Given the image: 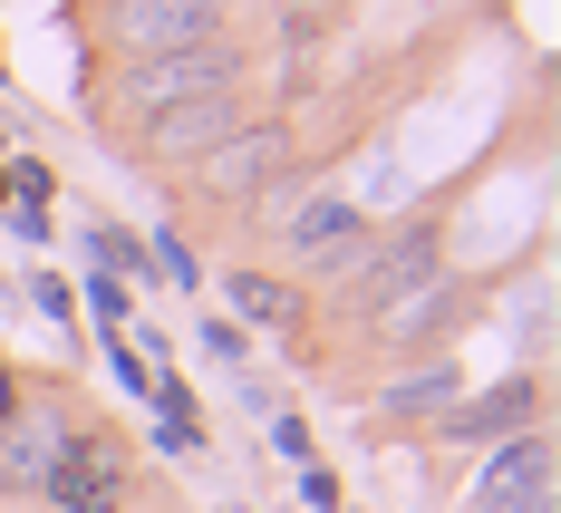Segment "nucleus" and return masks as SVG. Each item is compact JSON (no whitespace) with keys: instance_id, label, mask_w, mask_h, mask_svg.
<instances>
[{"instance_id":"obj_8","label":"nucleus","mask_w":561,"mask_h":513,"mask_svg":"<svg viewBox=\"0 0 561 513\" xmlns=\"http://www.w3.org/2000/svg\"><path fill=\"white\" fill-rule=\"evenodd\" d=\"M280 156H290V146H280L272 126H232L224 146H214V156H204V174H214V184H224V194H252V184H262V174H280Z\"/></svg>"},{"instance_id":"obj_7","label":"nucleus","mask_w":561,"mask_h":513,"mask_svg":"<svg viewBox=\"0 0 561 513\" xmlns=\"http://www.w3.org/2000/svg\"><path fill=\"white\" fill-rule=\"evenodd\" d=\"M58 456H68V426L58 417H20V407L0 417V475L10 485H49Z\"/></svg>"},{"instance_id":"obj_6","label":"nucleus","mask_w":561,"mask_h":513,"mask_svg":"<svg viewBox=\"0 0 561 513\" xmlns=\"http://www.w3.org/2000/svg\"><path fill=\"white\" fill-rule=\"evenodd\" d=\"M416 282H436V242H426V232H397L388 252H378V262L358 272V310L378 320V310H388V300H407Z\"/></svg>"},{"instance_id":"obj_12","label":"nucleus","mask_w":561,"mask_h":513,"mask_svg":"<svg viewBox=\"0 0 561 513\" xmlns=\"http://www.w3.org/2000/svg\"><path fill=\"white\" fill-rule=\"evenodd\" d=\"M523 417H533V398H523V388H504V398L465 407V417H455V436H494V426H523Z\"/></svg>"},{"instance_id":"obj_14","label":"nucleus","mask_w":561,"mask_h":513,"mask_svg":"<svg viewBox=\"0 0 561 513\" xmlns=\"http://www.w3.org/2000/svg\"><path fill=\"white\" fill-rule=\"evenodd\" d=\"M0 417H10V378H0Z\"/></svg>"},{"instance_id":"obj_3","label":"nucleus","mask_w":561,"mask_h":513,"mask_svg":"<svg viewBox=\"0 0 561 513\" xmlns=\"http://www.w3.org/2000/svg\"><path fill=\"white\" fill-rule=\"evenodd\" d=\"M484 513H552V436H513L484 475Z\"/></svg>"},{"instance_id":"obj_1","label":"nucleus","mask_w":561,"mask_h":513,"mask_svg":"<svg viewBox=\"0 0 561 513\" xmlns=\"http://www.w3.org/2000/svg\"><path fill=\"white\" fill-rule=\"evenodd\" d=\"M116 49L126 58L214 49V0H116Z\"/></svg>"},{"instance_id":"obj_13","label":"nucleus","mask_w":561,"mask_h":513,"mask_svg":"<svg viewBox=\"0 0 561 513\" xmlns=\"http://www.w3.org/2000/svg\"><path fill=\"white\" fill-rule=\"evenodd\" d=\"M455 398V378L446 368H436V378H407V388H397V407H446Z\"/></svg>"},{"instance_id":"obj_11","label":"nucleus","mask_w":561,"mask_h":513,"mask_svg":"<svg viewBox=\"0 0 561 513\" xmlns=\"http://www.w3.org/2000/svg\"><path fill=\"white\" fill-rule=\"evenodd\" d=\"M436 310H446V282H416L407 300H388V310H378V330H388V340H416Z\"/></svg>"},{"instance_id":"obj_10","label":"nucleus","mask_w":561,"mask_h":513,"mask_svg":"<svg viewBox=\"0 0 561 513\" xmlns=\"http://www.w3.org/2000/svg\"><path fill=\"white\" fill-rule=\"evenodd\" d=\"M232 300H242V310H252L262 330H300V300H290V290L272 282V272H232Z\"/></svg>"},{"instance_id":"obj_4","label":"nucleus","mask_w":561,"mask_h":513,"mask_svg":"<svg viewBox=\"0 0 561 513\" xmlns=\"http://www.w3.org/2000/svg\"><path fill=\"white\" fill-rule=\"evenodd\" d=\"M232 126H242V107H232V88H214V98H184V107L146 116V146L156 156H214Z\"/></svg>"},{"instance_id":"obj_2","label":"nucleus","mask_w":561,"mask_h":513,"mask_svg":"<svg viewBox=\"0 0 561 513\" xmlns=\"http://www.w3.org/2000/svg\"><path fill=\"white\" fill-rule=\"evenodd\" d=\"M214 88H232L224 39H214V49H174V58H136V68H126L136 116H165V107H184V98H214Z\"/></svg>"},{"instance_id":"obj_9","label":"nucleus","mask_w":561,"mask_h":513,"mask_svg":"<svg viewBox=\"0 0 561 513\" xmlns=\"http://www.w3.org/2000/svg\"><path fill=\"white\" fill-rule=\"evenodd\" d=\"M280 214H290V252H310V262H348V242H358V214H348L339 194L280 204Z\"/></svg>"},{"instance_id":"obj_5","label":"nucleus","mask_w":561,"mask_h":513,"mask_svg":"<svg viewBox=\"0 0 561 513\" xmlns=\"http://www.w3.org/2000/svg\"><path fill=\"white\" fill-rule=\"evenodd\" d=\"M116 485H126L116 446H98V436H68V456H58V475H49L58 513H116Z\"/></svg>"}]
</instances>
